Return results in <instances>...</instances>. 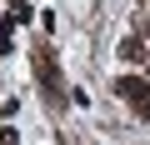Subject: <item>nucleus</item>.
<instances>
[{"label": "nucleus", "instance_id": "f257e3e1", "mask_svg": "<svg viewBox=\"0 0 150 145\" xmlns=\"http://www.w3.org/2000/svg\"><path fill=\"white\" fill-rule=\"evenodd\" d=\"M115 95L130 100L135 110H145V105H150V75H120V80H115Z\"/></svg>", "mask_w": 150, "mask_h": 145}, {"label": "nucleus", "instance_id": "f03ea898", "mask_svg": "<svg viewBox=\"0 0 150 145\" xmlns=\"http://www.w3.org/2000/svg\"><path fill=\"white\" fill-rule=\"evenodd\" d=\"M115 55H120V60H125V65H145V60H150V45H145V40H140V35H125V40H120V50H115Z\"/></svg>", "mask_w": 150, "mask_h": 145}, {"label": "nucleus", "instance_id": "7ed1b4c3", "mask_svg": "<svg viewBox=\"0 0 150 145\" xmlns=\"http://www.w3.org/2000/svg\"><path fill=\"white\" fill-rule=\"evenodd\" d=\"M35 75H40L50 90H60V70H55V60H50V50H45V45L35 50Z\"/></svg>", "mask_w": 150, "mask_h": 145}, {"label": "nucleus", "instance_id": "20e7f679", "mask_svg": "<svg viewBox=\"0 0 150 145\" xmlns=\"http://www.w3.org/2000/svg\"><path fill=\"white\" fill-rule=\"evenodd\" d=\"M10 20H30V0H10Z\"/></svg>", "mask_w": 150, "mask_h": 145}, {"label": "nucleus", "instance_id": "39448f33", "mask_svg": "<svg viewBox=\"0 0 150 145\" xmlns=\"http://www.w3.org/2000/svg\"><path fill=\"white\" fill-rule=\"evenodd\" d=\"M10 50V25H0V55Z\"/></svg>", "mask_w": 150, "mask_h": 145}, {"label": "nucleus", "instance_id": "423d86ee", "mask_svg": "<svg viewBox=\"0 0 150 145\" xmlns=\"http://www.w3.org/2000/svg\"><path fill=\"white\" fill-rule=\"evenodd\" d=\"M0 145H20V135L15 130H0Z\"/></svg>", "mask_w": 150, "mask_h": 145}, {"label": "nucleus", "instance_id": "0eeeda50", "mask_svg": "<svg viewBox=\"0 0 150 145\" xmlns=\"http://www.w3.org/2000/svg\"><path fill=\"white\" fill-rule=\"evenodd\" d=\"M145 75H150V60H145Z\"/></svg>", "mask_w": 150, "mask_h": 145}]
</instances>
